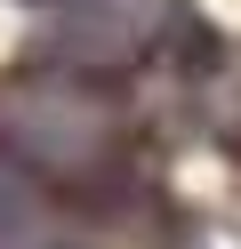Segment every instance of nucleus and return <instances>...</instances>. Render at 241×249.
<instances>
[{"label":"nucleus","mask_w":241,"mask_h":249,"mask_svg":"<svg viewBox=\"0 0 241 249\" xmlns=\"http://www.w3.org/2000/svg\"><path fill=\"white\" fill-rule=\"evenodd\" d=\"M0 153L32 177H64V185H105L112 177V105L89 97L73 81L48 89H8L0 105Z\"/></svg>","instance_id":"1"}]
</instances>
